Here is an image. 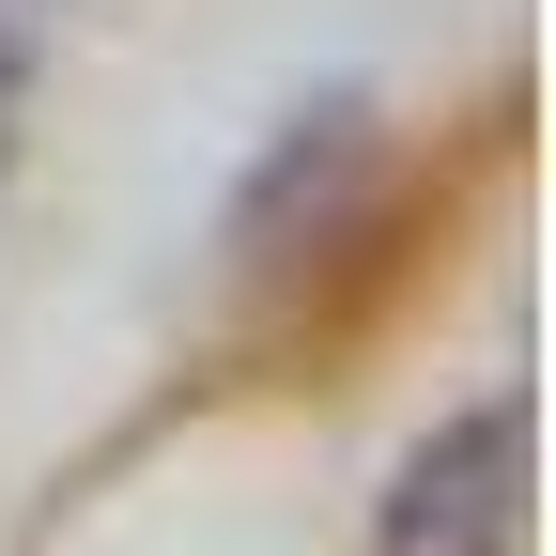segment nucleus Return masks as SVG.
<instances>
[{"instance_id": "f257e3e1", "label": "nucleus", "mask_w": 556, "mask_h": 556, "mask_svg": "<svg viewBox=\"0 0 556 556\" xmlns=\"http://www.w3.org/2000/svg\"><path fill=\"white\" fill-rule=\"evenodd\" d=\"M526 541V402H464L387 479V556H510Z\"/></svg>"}]
</instances>
